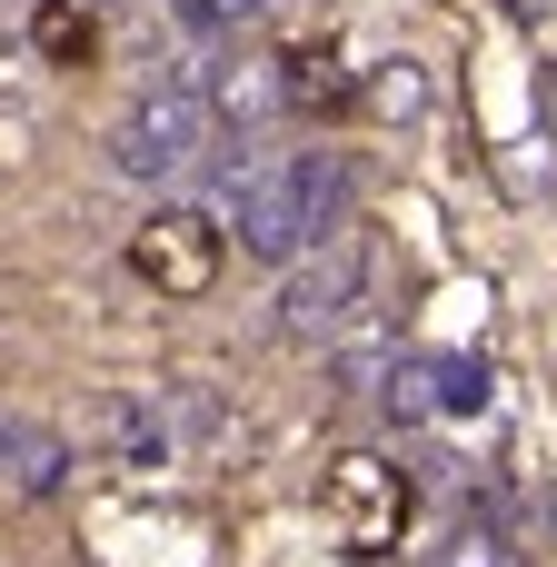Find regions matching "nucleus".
Instances as JSON below:
<instances>
[{"instance_id": "obj_8", "label": "nucleus", "mask_w": 557, "mask_h": 567, "mask_svg": "<svg viewBox=\"0 0 557 567\" xmlns=\"http://www.w3.org/2000/svg\"><path fill=\"white\" fill-rule=\"evenodd\" d=\"M429 379H439V409H448V419H478V409L498 399L488 359H429Z\"/></svg>"}, {"instance_id": "obj_9", "label": "nucleus", "mask_w": 557, "mask_h": 567, "mask_svg": "<svg viewBox=\"0 0 557 567\" xmlns=\"http://www.w3.org/2000/svg\"><path fill=\"white\" fill-rule=\"evenodd\" d=\"M369 110H379V120H419V110H429V80H419V60H389V70L369 80Z\"/></svg>"}, {"instance_id": "obj_1", "label": "nucleus", "mask_w": 557, "mask_h": 567, "mask_svg": "<svg viewBox=\"0 0 557 567\" xmlns=\"http://www.w3.org/2000/svg\"><path fill=\"white\" fill-rule=\"evenodd\" d=\"M209 140H219V110H209L199 70H159V80L130 100V120L110 130V159H120V179H140V189H179V179H199Z\"/></svg>"}, {"instance_id": "obj_10", "label": "nucleus", "mask_w": 557, "mask_h": 567, "mask_svg": "<svg viewBox=\"0 0 557 567\" xmlns=\"http://www.w3.org/2000/svg\"><path fill=\"white\" fill-rule=\"evenodd\" d=\"M120 449H130V468H159V458H169V419H159V399H130V409H120Z\"/></svg>"}, {"instance_id": "obj_11", "label": "nucleus", "mask_w": 557, "mask_h": 567, "mask_svg": "<svg viewBox=\"0 0 557 567\" xmlns=\"http://www.w3.org/2000/svg\"><path fill=\"white\" fill-rule=\"evenodd\" d=\"M80 40H90V30H80V20H70V10H40V50H50V60H70V50H80Z\"/></svg>"}, {"instance_id": "obj_7", "label": "nucleus", "mask_w": 557, "mask_h": 567, "mask_svg": "<svg viewBox=\"0 0 557 567\" xmlns=\"http://www.w3.org/2000/svg\"><path fill=\"white\" fill-rule=\"evenodd\" d=\"M379 409H389L399 429H419V419L439 409V379H429V359H389V369H379Z\"/></svg>"}, {"instance_id": "obj_12", "label": "nucleus", "mask_w": 557, "mask_h": 567, "mask_svg": "<svg viewBox=\"0 0 557 567\" xmlns=\"http://www.w3.org/2000/svg\"><path fill=\"white\" fill-rule=\"evenodd\" d=\"M259 10H279V0H219V20H259Z\"/></svg>"}, {"instance_id": "obj_3", "label": "nucleus", "mask_w": 557, "mask_h": 567, "mask_svg": "<svg viewBox=\"0 0 557 567\" xmlns=\"http://www.w3.org/2000/svg\"><path fill=\"white\" fill-rule=\"evenodd\" d=\"M229 229H239L249 259H299V249H319L309 169H299V159H249V179L229 189Z\"/></svg>"}, {"instance_id": "obj_5", "label": "nucleus", "mask_w": 557, "mask_h": 567, "mask_svg": "<svg viewBox=\"0 0 557 567\" xmlns=\"http://www.w3.org/2000/svg\"><path fill=\"white\" fill-rule=\"evenodd\" d=\"M319 508H329V528H339L359 558H389V548H399V528H409V478H399L389 458H369V449H359V458H339V468H329V498H319Z\"/></svg>"}, {"instance_id": "obj_13", "label": "nucleus", "mask_w": 557, "mask_h": 567, "mask_svg": "<svg viewBox=\"0 0 557 567\" xmlns=\"http://www.w3.org/2000/svg\"><path fill=\"white\" fill-rule=\"evenodd\" d=\"M498 567H518V558H498Z\"/></svg>"}, {"instance_id": "obj_2", "label": "nucleus", "mask_w": 557, "mask_h": 567, "mask_svg": "<svg viewBox=\"0 0 557 567\" xmlns=\"http://www.w3.org/2000/svg\"><path fill=\"white\" fill-rule=\"evenodd\" d=\"M369 239H349V229H329L319 239V259H299L289 269V289H279V329L289 339H309V349H329V339H349L359 319H369Z\"/></svg>"}, {"instance_id": "obj_6", "label": "nucleus", "mask_w": 557, "mask_h": 567, "mask_svg": "<svg viewBox=\"0 0 557 567\" xmlns=\"http://www.w3.org/2000/svg\"><path fill=\"white\" fill-rule=\"evenodd\" d=\"M289 90H299V80H279L269 60H239V70H219V110H229V120H269Z\"/></svg>"}, {"instance_id": "obj_4", "label": "nucleus", "mask_w": 557, "mask_h": 567, "mask_svg": "<svg viewBox=\"0 0 557 567\" xmlns=\"http://www.w3.org/2000/svg\"><path fill=\"white\" fill-rule=\"evenodd\" d=\"M130 269L159 289V299H199L219 279V219L209 209H149L130 229Z\"/></svg>"}]
</instances>
